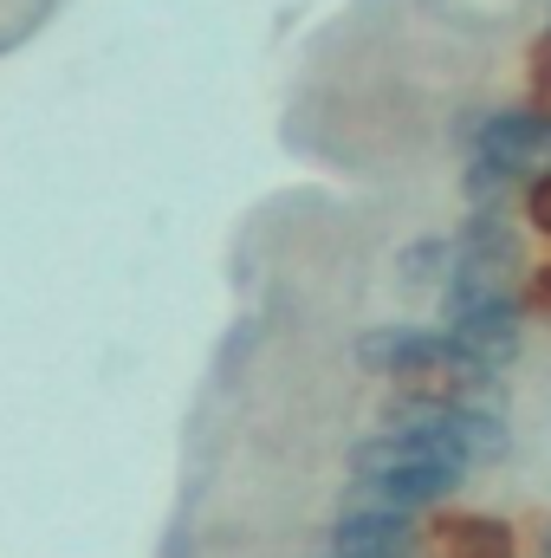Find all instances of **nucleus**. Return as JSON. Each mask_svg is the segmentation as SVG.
I'll return each mask as SVG.
<instances>
[{
	"label": "nucleus",
	"mask_w": 551,
	"mask_h": 558,
	"mask_svg": "<svg viewBox=\"0 0 551 558\" xmlns=\"http://www.w3.org/2000/svg\"><path fill=\"white\" fill-rule=\"evenodd\" d=\"M325 558H338V553H325Z\"/></svg>",
	"instance_id": "nucleus-12"
},
{
	"label": "nucleus",
	"mask_w": 551,
	"mask_h": 558,
	"mask_svg": "<svg viewBox=\"0 0 551 558\" xmlns=\"http://www.w3.org/2000/svg\"><path fill=\"white\" fill-rule=\"evenodd\" d=\"M421 533L409 513H383V507H344V520L331 526L325 553L338 558H415Z\"/></svg>",
	"instance_id": "nucleus-3"
},
{
	"label": "nucleus",
	"mask_w": 551,
	"mask_h": 558,
	"mask_svg": "<svg viewBox=\"0 0 551 558\" xmlns=\"http://www.w3.org/2000/svg\"><path fill=\"white\" fill-rule=\"evenodd\" d=\"M434 539H441L448 558H519L513 526L493 520V513H448V520L434 526Z\"/></svg>",
	"instance_id": "nucleus-5"
},
{
	"label": "nucleus",
	"mask_w": 551,
	"mask_h": 558,
	"mask_svg": "<svg viewBox=\"0 0 551 558\" xmlns=\"http://www.w3.org/2000/svg\"><path fill=\"white\" fill-rule=\"evenodd\" d=\"M526 312H551V267H526Z\"/></svg>",
	"instance_id": "nucleus-11"
},
{
	"label": "nucleus",
	"mask_w": 551,
	"mask_h": 558,
	"mask_svg": "<svg viewBox=\"0 0 551 558\" xmlns=\"http://www.w3.org/2000/svg\"><path fill=\"white\" fill-rule=\"evenodd\" d=\"M506 189H513V169H506V162H487V156H474V162H467V202H474V208L500 202Z\"/></svg>",
	"instance_id": "nucleus-8"
},
{
	"label": "nucleus",
	"mask_w": 551,
	"mask_h": 558,
	"mask_svg": "<svg viewBox=\"0 0 551 558\" xmlns=\"http://www.w3.org/2000/svg\"><path fill=\"white\" fill-rule=\"evenodd\" d=\"M532 111L551 124V26L532 39Z\"/></svg>",
	"instance_id": "nucleus-9"
},
{
	"label": "nucleus",
	"mask_w": 551,
	"mask_h": 558,
	"mask_svg": "<svg viewBox=\"0 0 551 558\" xmlns=\"http://www.w3.org/2000/svg\"><path fill=\"white\" fill-rule=\"evenodd\" d=\"M551 143V124L532 111V105H513V111H493L474 124V156L487 162H506L513 175H526V162Z\"/></svg>",
	"instance_id": "nucleus-4"
},
{
	"label": "nucleus",
	"mask_w": 551,
	"mask_h": 558,
	"mask_svg": "<svg viewBox=\"0 0 551 558\" xmlns=\"http://www.w3.org/2000/svg\"><path fill=\"white\" fill-rule=\"evenodd\" d=\"M448 338H454L461 351H474L480 364L506 371V364L526 351V312H519V292H506V299H487V305H474V312L448 318Z\"/></svg>",
	"instance_id": "nucleus-2"
},
{
	"label": "nucleus",
	"mask_w": 551,
	"mask_h": 558,
	"mask_svg": "<svg viewBox=\"0 0 551 558\" xmlns=\"http://www.w3.org/2000/svg\"><path fill=\"white\" fill-rule=\"evenodd\" d=\"M434 338H441V331H421V325H377V331H364V338H357V364L396 384L415 357L434 344Z\"/></svg>",
	"instance_id": "nucleus-6"
},
{
	"label": "nucleus",
	"mask_w": 551,
	"mask_h": 558,
	"mask_svg": "<svg viewBox=\"0 0 551 558\" xmlns=\"http://www.w3.org/2000/svg\"><path fill=\"white\" fill-rule=\"evenodd\" d=\"M448 274H454V241H448V234L409 241V247L396 254V279H403V286H441Z\"/></svg>",
	"instance_id": "nucleus-7"
},
{
	"label": "nucleus",
	"mask_w": 551,
	"mask_h": 558,
	"mask_svg": "<svg viewBox=\"0 0 551 558\" xmlns=\"http://www.w3.org/2000/svg\"><path fill=\"white\" fill-rule=\"evenodd\" d=\"M526 221H532V234L551 241V169H539V175L526 182Z\"/></svg>",
	"instance_id": "nucleus-10"
},
{
	"label": "nucleus",
	"mask_w": 551,
	"mask_h": 558,
	"mask_svg": "<svg viewBox=\"0 0 551 558\" xmlns=\"http://www.w3.org/2000/svg\"><path fill=\"white\" fill-rule=\"evenodd\" d=\"M396 390H415V397H434V403H500V371L480 364L474 351H461L448 331L415 357L409 371L396 377Z\"/></svg>",
	"instance_id": "nucleus-1"
}]
</instances>
